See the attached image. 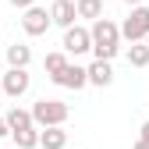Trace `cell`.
Returning <instances> with one entry per match:
<instances>
[{
	"mask_svg": "<svg viewBox=\"0 0 149 149\" xmlns=\"http://www.w3.org/2000/svg\"><path fill=\"white\" fill-rule=\"evenodd\" d=\"M92 53H96V61H114L121 53V25H114L110 18H100V22H92Z\"/></svg>",
	"mask_w": 149,
	"mask_h": 149,
	"instance_id": "1",
	"label": "cell"
},
{
	"mask_svg": "<svg viewBox=\"0 0 149 149\" xmlns=\"http://www.w3.org/2000/svg\"><path fill=\"white\" fill-rule=\"evenodd\" d=\"M71 117V110H68V103H61V100H36V107H32V121H36V128H61L64 121Z\"/></svg>",
	"mask_w": 149,
	"mask_h": 149,
	"instance_id": "2",
	"label": "cell"
},
{
	"mask_svg": "<svg viewBox=\"0 0 149 149\" xmlns=\"http://www.w3.org/2000/svg\"><path fill=\"white\" fill-rule=\"evenodd\" d=\"M121 36H124L128 43L149 39V7H132V14H128L124 25H121Z\"/></svg>",
	"mask_w": 149,
	"mask_h": 149,
	"instance_id": "3",
	"label": "cell"
},
{
	"mask_svg": "<svg viewBox=\"0 0 149 149\" xmlns=\"http://www.w3.org/2000/svg\"><path fill=\"white\" fill-rule=\"evenodd\" d=\"M29 85H32V78H29V71H22V68H7V74L0 78V89H4V96H11V100L25 96Z\"/></svg>",
	"mask_w": 149,
	"mask_h": 149,
	"instance_id": "4",
	"label": "cell"
},
{
	"mask_svg": "<svg viewBox=\"0 0 149 149\" xmlns=\"http://www.w3.org/2000/svg\"><path fill=\"white\" fill-rule=\"evenodd\" d=\"M64 53H71V57H78V53H85V50H92V32L89 29H82V25H74V29H68L64 32Z\"/></svg>",
	"mask_w": 149,
	"mask_h": 149,
	"instance_id": "5",
	"label": "cell"
},
{
	"mask_svg": "<svg viewBox=\"0 0 149 149\" xmlns=\"http://www.w3.org/2000/svg\"><path fill=\"white\" fill-rule=\"evenodd\" d=\"M50 25H53V18H50L46 7H29V11L22 14V29H25V36H43Z\"/></svg>",
	"mask_w": 149,
	"mask_h": 149,
	"instance_id": "6",
	"label": "cell"
},
{
	"mask_svg": "<svg viewBox=\"0 0 149 149\" xmlns=\"http://www.w3.org/2000/svg\"><path fill=\"white\" fill-rule=\"evenodd\" d=\"M50 18H53V25H61V29L68 32V29H74V18H78V4H74V0H53Z\"/></svg>",
	"mask_w": 149,
	"mask_h": 149,
	"instance_id": "7",
	"label": "cell"
},
{
	"mask_svg": "<svg viewBox=\"0 0 149 149\" xmlns=\"http://www.w3.org/2000/svg\"><path fill=\"white\" fill-rule=\"evenodd\" d=\"M53 82H57L61 89H82V85H89V68L68 64V68H64V71H61V74H57Z\"/></svg>",
	"mask_w": 149,
	"mask_h": 149,
	"instance_id": "8",
	"label": "cell"
},
{
	"mask_svg": "<svg viewBox=\"0 0 149 149\" xmlns=\"http://www.w3.org/2000/svg\"><path fill=\"white\" fill-rule=\"evenodd\" d=\"M4 117H7V124H11V135H14V132H29V128H36L32 110H22V107H11Z\"/></svg>",
	"mask_w": 149,
	"mask_h": 149,
	"instance_id": "9",
	"label": "cell"
},
{
	"mask_svg": "<svg viewBox=\"0 0 149 149\" xmlns=\"http://www.w3.org/2000/svg\"><path fill=\"white\" fill-rule=\"evenodd\" d=\"M89 82H92V85H100V89H107L110 82H114L110 61H92V64H89Z\"/></svg>",
	"mask_w": 149,
	"mask_h": 149,
	"instance_id": "10",
	"label": "cell"
},
{
	"mask_svg": "<svg viewBox=\"0 0 149 149\" xmlns=\"http://www.w3.org/2000/svg\"><path fill=\"white\" fill-rule=\"evenodd\" d=\"M39 146L43 149H68V132L64 128H46L39 135Z\"/></svg>",
	"mask_w": 149,
	"mask_h": 149,
	"instance_id": "11",
	"label": "cell"
},
{
	"mask_svg": "<svg viewBox=\"0 0 149 149\" xmlns=\"http://www.w3.org/2000/svg\"><path fill=\"white\" fill-rule=\"evenodd\" d=\"M29 61H32V50L25 46V43H14V46H7V64L11 68H29Z\"/></svg>",
	"mask_w": 149,
	"mask_h": 149,
	"instance_id": "12",
	"label": "cell"
},
{
	"mask_svg": "<svg viewBox=\"0 0 149 149\" xmlns=\"http://www.w3.org/2000/svg\"><path fill=\"white\" fill-rule=\"evenodd\" d=\"M74 4H78V18H92V22L103 18V0H74Z\"/></svg>",
	"mask_w": 149,
	"mask_h": 149,
	"instance_id": "13",
	"label": "cell"
},
{
	"mask_svg": "<svg viewBox=\"0 0 149 149\" xmlns=\"http://www.w3.org/2000/svg\"><path fill=\"white\" fill-rule=\"evenodd\" d=\"M43 68H46V74H50V78H57V74L68 68V53H64V50H61V53H46Z\"/></svg>",
	"mask_w": 149,
	"mask_h": 149,
	"instance_id": "14",
	"label": "cell"
},
{
	"mask_svg": "<svg viewBox=\"0 0 149 149\" xmlns=\"http://www.w3.org/2000/svg\"><path fill=\"white\" fill-rule=\"evenodd\" d=\"M39 128H29V132H14V149H36L39 146Z\"/></svg>",
	"mask_w": 149,
	"mask_h": 149,
	"instance_id": "15",
	"label": "cell"
},
{
	"mask_svg": "<svg viewBox=\"0 0 149 149\" xmlns=\"http://www.w3.org/2000/svg\"><path fill=\"white\" fill-rule=\"evenodd\" d=\"M128 64H132V68H146L149 64V46L146 43H132V50H128Z\"/></svg>",
	"mask_w": 149,
	"mask_h": 149,
	"instance_id": "16",
	"label": "cell"
},
{
	"mask_svg": "<svg viewBox=\"0 0 149 149\" xmlns=\"http://www.w3.org/2000/svg\"><path fill=\"white\" fill-rule=\"evenodd\" d=\"M4 135H11V124H7V117H4V114H0V139H4Z\"/></svg>",
	"mask_w": 149,
	"mask_h": 149,
	"instance_id": "17",
	"label": "cell"
},
{
	"mask_svg": "<svg viewBox=\"0 0 149 149\" xmlns=\"http://www.w3.org/2000/svg\"><path fill=\"white\" fill-rule=\"evenodd\" d=\"M14 7H22V11H29V7H36V0H11Z\"/></svg>",
	"mask_w": 149,
	"mask_h": 149,
	"instance_id": "18",
	"label": "cell"
},
{
	"mask_svg": "<svg viewBox=\"0 0 149 149\" xmlns=\"http://www.w3.org/2000/svg\"><path fill=\"white\" fill-rule=\"evenodd\" d=\"M142 139H146V142H149V121H146V124H142Z\"/></svg>",
	"mask_w": 149,
	"mask_h": 149,
	"instance_id": "19",
	"label": "cell"
},
{
	"mask_svg": "<svg viewBox=\"0 0 149 149\" xmlns=\"http://www.w3.org/2000/svg\"><path fill=\"white\" fill-rule=\"evenodd\" d=\"M135 149H149V142H146V139H139V142H135Z\"/></svg>",
	"mask_w": 149,
	"mask_h": 149,
	"instance_id": "20",
	"label": "cell"
},
{
	"mask_svg": "<svg viewBox=\"0 0 149 149\" xmlns=\"http://www.w3.org/2000/svg\"><path fill=\"white\" fill-rule=\"evenodd\" d=\"M124 4H128V7H142V0H124Z\"/></svg>",
	"mask_w": 149,
	"mask_h": 149,
	"instance_id": "21",
	"label": "cell"
},
{
	"mask_svg": "<svg viewBox=\"0 0 149 149\" xmlns=\"http://www.w3.org/2000/svg\"><path fill=\"white\" fill-rule=\"evenodd\" d=\"M0 96H4V89H0Z\"/></svg>",
	"mask_w": 149,
	"mask_h": 149,
	"instance_id": "22",
	"label": "cell"
},
{
	"mask_svg": "<svg viewBox=\"0 0 149 149\" xmlns=\"http://www.w3.org/2000/svg\"><path fill=\"white\" fill-rule=\"evenodd\" d=\"M146 46H149V39H146Z\"/></svg>",
	"mask_w": 149,
	"mask_h": 149,
	"instance_id": "23",
	"label": "cell"
}]
</instances>
